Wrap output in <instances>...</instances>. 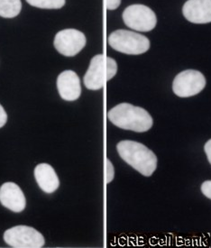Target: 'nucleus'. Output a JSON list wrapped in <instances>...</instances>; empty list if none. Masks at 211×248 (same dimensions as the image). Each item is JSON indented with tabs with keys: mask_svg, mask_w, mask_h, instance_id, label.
<instances>
[{
	"mask_svg": "<svg viewBox=\"0 0 211 248\" xmlns=\"http://www.w3.org/2000/svg\"><path fill=\"white\" fill-rule=\"evenodd\" d=\"M4 240L11 248H41L45 246L44 235L28 226H16L7 229Z\"/></svg>",
	"mask_w": 211,
	"mask_h": 248,
	"instance_id": "4",
	"label": "nucleus"
},
{
	"mask_svg": "<svg viewBox=\"0 0 211 248\" xmlns=\"http://www.w3.org/2000/svg\"><path fill=\"white\" fill-rule=\"evenodd\" d=\"M120 3H121V0H106V5L108 10L117 9L119 7Z\"/></svg>",
	"mask_w": 211,
	"mask_h": 248,
	"instance_id": "18",
	"label": "nucleus"
},
{
	"mask_svg": "<svg viewBox=\"0 0 211 248\" xmlns=\"http://www.w3.org/2000/svg\"><path fill=\"white\" fill-rule=\"evenodd\" d=\"M57 89L60 96L66 101H74L81 94L79 76L73 71H64L57 78Z\"/></svg>",
	"mask_w": 211,
	"mask_h": 248,
	"instance_id": "11",
	"label": "nucleus"
},
{
	"mask_svg": "<svg viewBox=\"0 0 211 248\" xmlns=\"http://www.w3.org/2000/svg\"><path fill=\"white\" fill-rule=\"evenodd\" d=\"M182 12L185 18L193 24L211 23V0H188Z\"/></svg>",
	"mask_w": 211,
	"mask_h": 248,
	"instance_id": "10",
	"label": "nucleus"
},
{
	"mask_svg": "<svg viewBox=\"0 0 211 248\" xmlns=\"http://www.w3.org/2000/svg\"><path fill=\"white\" fill-rule=\"evenodd\" d=\"M109 121L119 128L143 133L153 124L152 116L145 108L129 103H121L107 112Z\"/></svg>",
	"mask_w": 211,
	"mask_h": 248,
	"instance_id": "1",
	"label": "nucleus"
},
{
	"mask_svg": "<svg viewBox=\"0 0 211 248\" xmlns=\"http://www.w3.org/2000/svg\"><path fill=\"white\" fill-rule=\"evenodd\" d=\"M87 89L98 91L102 89L107 81V66L106 57L103 54L94 56L83 78Z\"/></svg>",
	"mask_w": 211,
	"mask_h": 248,
	"instance_id": "8",
	"label": "nucleus"
},
{
	"mask_svg": "<svg viewBox=\"0 0 211 248\" xmlns=\"http://www.w3.org/2000/svg\"><path fill=\"white\" fill-rule=\"evenodd\" d=\"M22 9L21 0H0V16L12 18Z\"/></svg>",
	"mask_w": 211,
	"mask_h": 248,
	"instance_id": "13",
	"label": "nucleus"
},
{
	"mask_svg": "<svg viewBox=\"0 0 211 248\" xmlns=\"http://www.w3.org/2000/svg\"><path fill=\"white\" fill-rule=\"evenodd\" d=\"M0 202L14 212H21L26 209L27 201L22 189L15 183H4L0 187Z\"/></svg>",
	"mask_w": 211,
	"mask_h": 248,
	"instance_id": "9",
	"label": "nucleus"
},
{
	"mask_svg": "<svg viewBox=\"0 0 211 248\" xmlns=\"http://www.w3.org/2000/svg\"><path fill=\"white\" fill-rule=\"evenodd\" d=\"M206 78L201 72L195 70H187L180 72L172 84L173 92L181 98H189L204 90Z\"/></svg>",
	"mask_w": 211,
	"mask_h": 248,
	"instance_id": "6",
	"label": "nucleus"
},
{
	"mask_svg": "<svg viewBox=\"0 0 211 248\" xmlns=\"http://www.w3.org/2000/svg\"><path fill=\"white\" fill-rule=\"evenodd\" d=\"M201 191L205 196L211 200V181H206L202 183Z\"/></svg>",
	"mask_w": 211,
	"mask_h": 248,
	"instance_id": "17",
	"label": "nucleus"
},
{
	"mask_svg": "<svg viewBox=\"0 0 211 248\" xmlns=\"http://www.w3.org/2000/svg\"><path fill=\"white\" fill-rule=\"evenodd\" d=\"M106 183H110L113 181L114 177H115V169L113 166L112 163L110 162L109 159H106Z\"/></svg>",
	"mask_w": 211,
	"mask_h": 248,
	"instance_id": "16",
	"label": "nucleus"
},
{
	"mask_svg": "<svg viewBox=\"0 0 211 248\" xmlns=\"http://www.w3.org/2000/svg\"><path fill=\"white\" fill-rule=\"evenodd\" d=\"M107 41L114 50L129 55L145 53L150 48V41L146 36L127 30L113 32Z\"/></svg>",
	"mask_w": 211,
	"mask_h": 248,
	"instance_id": "3",
	"label": "nucleus"
},
{
	"mask_svg": "<svg viewBox=\"0 0 211 248\" xmlns=\"http://www.w3.org/2000/svg\"><path fill=\"white\" fill-rule=\"evenodd\" d=\"M86 42V36L79 30L64 29L55 35L54 46L60 54L73 57L85 47Z\"/></svg>",
	"mask_w": 211,
	"mask_h": 248,
	"instance_id": "7",
	"label": "nucleus"
},
{
	"mask_svg": "<svg viewBox=\"0 0 211 248\" xmlns=\"http://www.w3.org/2000/svg\"><path fill=\"white\" fill-rule=\"evenodd\" d=\"M33 7L45 9H59L65 5V0H27Z\"/></svg>",
	"mask_w": 211,
	"mask_h": 248,
	"instance_id": "14",
	"label": "nucleus"
},
{
	"mask_svg": "<svg viewBox=\"0 0 211 248\" xmlns=\"http://www.w3.org/2000/svg\"><path fill=\"white\" fill-rule=\"evenodd\" d=\"M106 66H107V81L115 77L118 72L117 62L111 57H106Z\"/></svg>",
	"mask_w": 211,
	"mask_h": 248,
	"instance_id": "15",
	"label": "nucleus"
},
{
	"mask_svg": "<svg viewBox=\"0 0 211 248\" xmlns=\"http://www.w3.org/2000/svg\"><path fill=\"white\" fill-rule=\"evenodd\" d=\"M117 149L125 163L144 176H151L157 168V157L152 151L141 143L124 140L119 142Z\"/></svg>",
	"mask_w": 211,
	"mask_h": 248,
	"instance_id": "2",
	"label": "nucleus"
},
{
	"mask_svg": "<svg viewBox=\"0 0 211 248\" xmlns=\"http://www.w3.org/2000/svg\"><path fill=\"white\" fill-rule=\"evenodd\" d=\"M125 26L139 32H149L157 23L156 16L151 8L144 5H132L123 12Z\"/></svg>",
	"mask_w": 211,
	"mask_h": 248,
	"instance_id": "5",
	"label": "nucleus"
},
{
	"mask_svg": "<svg viewBox=\"0 0 211 248\" xmlns=\"http://www.w3.org/2000/svg\"><path fill=\"white\" fill-rule=\"evenodd\" d=\"M204 150L206 155H207V157H208V160L211 164V139H210L205 144Z\"/></svg>",
	"mask_w": 211,
	"mask_h": 248,
	"instance_id": "20",
	"label": "nucleus"
},
{
	"mask_svg": "<svg viewBox=\"0 0 211 248\" xmlns=\"http://www.w3.org/2000/svg\"><path fill=\"white\" fill-rule=\"evenodd\" d=\"M34 177L40 188L45 193H53L59 188V178L48 163H40L34 169Z\"/></svg>",
	"mask_w": 211,
	"mask_h": 248,
	"instance_id": "12",
	"label": "nucleus"
},
{
	"mask_svg": "<svg viewBox=\"0 0 211 248\" xmlns=\"http://www.w3.org/2000/svg\"><path fill=\"white\" fill-rule=\"evenodd\" d=\"M7 121V112L5 111L4 108L0 105V128L4 126Z\"/></svg>",
	"mask_w": 211,
	"mask_h": 248,
	"instance_id": "19",
	"label": "nucleus"
}]
</instances>
